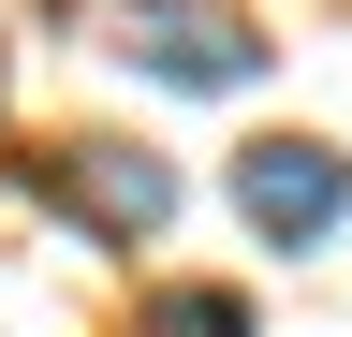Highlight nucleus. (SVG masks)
<instances>
[{
	"label": "nucleus",
	"instance_id": "obj_1",
	"mask_svg": "<svg viewBox=\"0 0 352 337\" xmlns=\"http://www.w3.org/2000/svg\"><path fill=\"white\" fill-rule=\"evenodd\" d=\"M118 45L162 73V89H250L264 73V30L220 15V0H118Z\"/></svg>",
	"mask_w": 352,
	"mask_h": 337
},
{
	"label": "nucleus",
	"instance_id": "obj_2",
	"mask_svg": "<svg viewBox=\"0 0 352 337\" xmlns=\"http://www.w3.org/2000/svg\"><path fill=\"white\" fill-rule=\"evenodd\" d=\"M235 205H250V235H264V249H308V235H338L352 161H338V147H308V132H250V161H235Z\"/></svg>",
	"mask_w": 352,
	"mask_h": 337
},
{
	"label": "nucleus",
	"instance_id": "obj_3",
	"mask_svg": "<svg viewBox=\"0 0 352 337\" xmlns=\"http://www.w3.org/2000/svg\"><path fill=\"white\" fill-rule=\"evenodd\" d=\"M59 205H88L103 235H162L176 220V161L132 147V132H88V147H59Z\"/></svg>",
	"mask_w": 352,
	"mask_h": 337
},
{
	"label": "nucleus",
	"instance_id": "obj_4",
	"mask_svg": "<svg viewBox=\"0 0 352 337\" xmlns=\"http://www.w3.org/2000/svg\"><path fill=\"white\" fill-rule=\"evenodd\" d=\"M162 337H250V308H235V293H206V279H191V293H162Z\"/></svg>",
	"mask_w": 352,
	"mask_h": 337
}]
</instances>
